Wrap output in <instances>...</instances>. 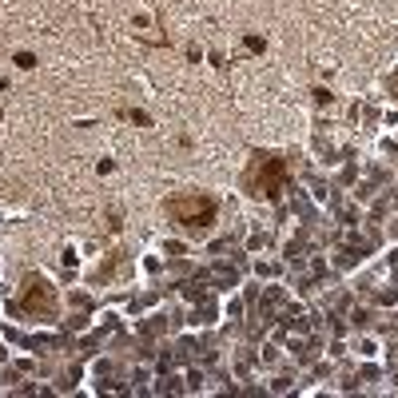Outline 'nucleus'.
I'll list each match as a JSON object with an SVG mask.
<instances>
[{
	"label": "nucleus",
	"mask_w": 398,
	"mask_h": 398,
	"mask_svg": "<svg viewBox=\"0 0 398 398\" xmlns=\"http://www.w3.org/2000/svg\"><path fill=\"white\" fill-rule=\"evenodd\" d=\"M243 183H247V191L259 195V199H275L283 191V183H287V164L279 156H255L247 175H243Z\"/></svg>",
	"instance_id": "2"
},
{
	"label": "nucleus",
	"mask_w": 398,
	"mask_h": 398,
	"mask_svg": "<svg viewBox=\"0 0 398 398\" xmlns=\"http://www.w3.org/2000/svg\"><path fill=\"white\" fill-rule=\"evenodd\" d=\"M243 44H247L251 52H263V48H267V40H263V36H243Z\"/></svg>",
	"instance_id": "5"
},
{
	"label": "nucleus",
	"mask_w": 398,
	"mask_h": 398,
	"mask_svg": "<svg viewBox=\"0 0 398 398\" xmlns=\"http://www.w3.org/2000/svg\"><path fill=\"white\" fill-rule=\"evenodd\" d=\"M20 311L28 315H56V291L48 279H40V275H28L24 279V299H20Z\"/></svg>",
	"instance_id": "3"
},
{
	"label": "nucleus",
	"mask_w": 398,
	"mask_h": 398,
	"mask_svg": "<svg viewBox=\"0 0 398 398\" xmlns=\"http://www.w3.org/2000/svg\"><path fill=\"white\" fill-rule=\"evenodd\" d=\"M315 104H330V92L327 88H315Z\"/></svg>",
	"instance_id": "6"
},
{
	"label": "nucleus",
	"mask_w": 398,
	"mask_h": 398,
	"mask_svg": "<svg viewBox=\"0 0 398 398\" xmlns=\"http://www.w3.org/2000/svg\"><path fill=\"white\" fill-rule=\"evenodd\" d=\"M164 211L187 231H203L211 219H215V199L211 195H199V191H179L164 203Z\"/></svg>",
	"instance_id": "1"
},
{
	"label": "nucleus",
	"mask_w": 398,
	"mask_h": 398,
	"mask_svg": "<svg viewBox=\"0 0 398 398\" xmlns=\"http://www.w3.org/2000/svg\"><path fill=\"white\" fill-rule=\"evenodd\" d=\"M394 92H398V76H394Z\"/></svg>",
	"instance_id": "7"
},
{
	"label": "nucleus",
	"mask_w": 398,
	"mask_h": 398,
	"mask_svg": "<svg viewBox=\"0 0 398 398\" xmlns=\"http://www.w3.org/2000/svg\"><path fill=\"white\" fill-rule=\"evenodd\" d=\"M16 68L32 72V68H36V56H32V52H20V56H16Z\"/></svg>",
	"instance_id": "4"
}]
</instances>
